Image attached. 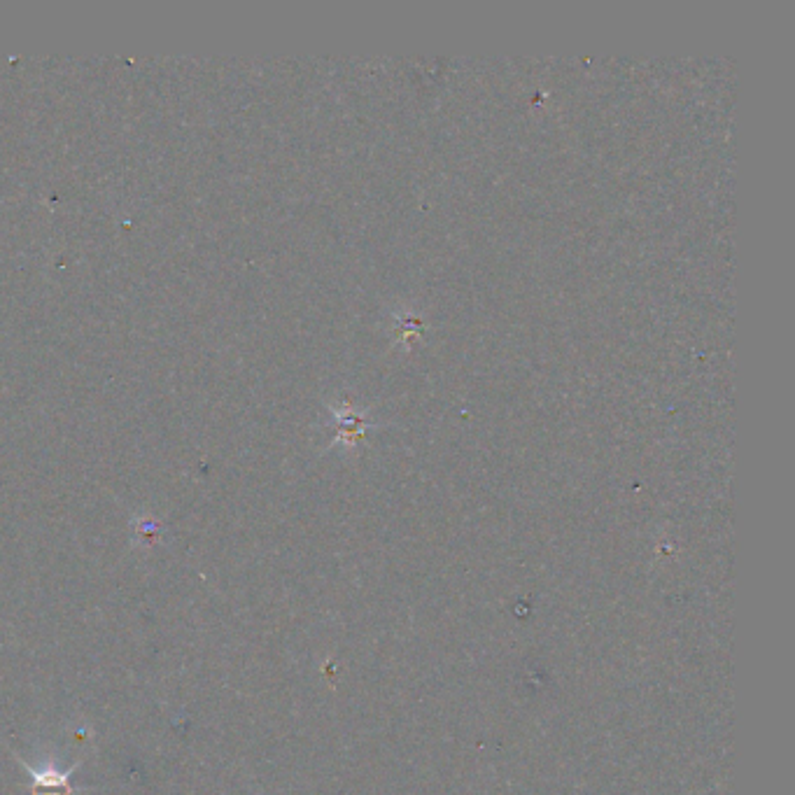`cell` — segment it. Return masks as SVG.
Returning a JSON list of instances; mask_svg holds the SVG:
<instances>
[{
	"label": "cell",
	"instance_id": "1",
	"mask_svg": "<svg viewBox=\"0 0 795 795\" xmlns=\"http://www.w3.org/2000/svg\"><path fill=\"white\" fill-rule=\"evenodd\" d=\"M21 768L31 777V791L33 795H75L80 789L73 786V775L80 768V763H73L68 770H59V765L54 761H47L40 768H33L31 763L21 761L19 756H14Z\"/></svg>",
	"mask_w": 795,
	"mask_h": 795
}]
</instances>
